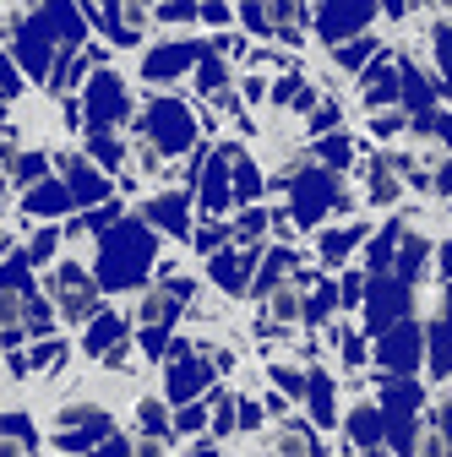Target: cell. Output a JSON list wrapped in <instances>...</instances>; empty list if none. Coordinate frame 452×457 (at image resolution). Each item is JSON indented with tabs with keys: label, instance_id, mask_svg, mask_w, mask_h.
<instances>
[{
	"label": "cell",
	"instance_id": "obj_11",
	"mask_svg": "<svg viewBox=\"0 0 452 457\" xmlns=\"http://www.w3.org/2000/svg\"><path fill=\"white\" fill-rule=\"evenodd\" d=\"M137 457H163V446L158 441H137Z\"/></svg>",
	"mask_w": 452,
	"mask_h": 457
},
{
	"label": "cell",
	"instance_id": "obj_3",
	"mask_svg": "<svg viewBox=\"0 0 452 457\" xmlns=\"http://www.w3.org/2000/svg\"><path fill=\"white\" fill-rule=\"evenodd\" d=\"M147 212H153V218L169 228V235H186V228H191V223H186V196H180V191H175V196H158V202H147Z\"/></svg>",
	"mask_w": 452,
	"mask_h": 457
},
{
	"label": "cell",
	"instance_id": "obj_9",
	"mask_svg": "<svg viewBox=\"0 0 452 457\" xmlns=\"http://www.w3.org/2000/svg\"><path fill=\"white\" fill-rule=\"evenodd\" d=\"M338 343H344V365H349V370L365 365V343L355 337V327H338Z\"/></svg>",
	"mask_w": 452,
	"mask_h": 457
},
{
	"label": "cell",
	"instance_id": "obj_4",
	"mask_svg": "<svg viewBox=\"0 0 452 457\" xmlns=\"http://www.w3.org/2000/svg\"><path fill=\"white\" fill-rule=\"evenodd\" d=\"M22 321H28V300L17 295V289H6V283H0V332H22Z\"/></svg>",
	"mask_w": 452,
	"mask_h": 457
},
{
	"label": "cell",
	"instance_id": "obj_6",
	"mask_svg": "<svg viewBox=\"0 0 452 457\" xmlns=\"http://www.w3.org/2000/svg\"><path fill=\"white\" fill-rule=\"evenodd\" d=\"M300 22H306V12H300V6H267V28H272V33L300 38Z\"/></svg>",
	"mask_w": 452,
	"mask_h": 457
},
{
	"label": "cell",
	"instance_id": "obj_10",
	"mask_svg": "<svg viewBox=\"0 0 452 457\" xmlns=\"http://www.w3.org/2000/svg\"><path fill=\"white\" fill-rule=\"evenodd\" d=\"M0 457H28V441L22 436H0Z\"/></svg>",
	"mask_w": 452,
	"mask_h": 457
},
{
	"label": "cell",
	"instance_id": "obj_2",
	"mask_svg": "<svg viewBox=\"0 0 452 457\" xmlns=\"http://www.w3.org/2000/svg\"><path fill=\"white\" fill-rule=\"evenodd\" d=\"M267 446H272V457H322V441H316V430H306L300 420L278 425Z\"/></svg>",
	"mask_w": 452,
	"mask_h": 457
},
{
	"label": "cell",
	"instance_id": "obj_5",
	"mask_svg": "<svg viewBox=\"0 0 452 457\" xmlns=\"http://www.w3.org/2000/svg\"><path fill=\"white\" fill-rule=\"evenodd\" d=\"M267 311H272V321H300V289L295 283H278L267 295Z\"/></svg>",
	"mask_w": 452,
	"mask_h": 457
},
{
	"label": "cell",
	"instance_id": "obj_13",
	"mask_svg": "<svg viewBox=\"0 0 452 457\" xmlns=\"http://www.w3.org/2000/svg\"><path fill=\"white\" fill-rule=\"evenodd\" d=\"M436 191H452V163H441V175H436Z\"/></svg>",
	"mask_w": 452,
	"mask_h": 457
},
{
	"label": "cell",
	"instance_id": "obj_8",
	"mask_svg": "<svg viewBox=\"0 0 452 457\" xmlns=\"http://www.w3.org/2000/svg\"><path fill=\"white\" fill-rule=\"evenodd\" d=\"M414 457H452V446H447V436H441V430H420Z\"/></svg>",
	"mask_w": 452,
	"mask_h": 457
},
{
	"label": "cell",
	"instance_id": "obj_12",
	"mask_svg": "<svg viewBox=\"0 0 452 457\" xmlns=\"http://www.w3.org/2000/svg\"><path fill=\"white\" fill-rule=\"evenodd\" d=\"M235 457H272V446H267V441H256V446H246V452H235Z\"/></svg>",
	"mask_w": 452,
	"mask_h": 457
},
{
	"label": "cell",
	"instance_id": "obj_7",
	"mask_svg": "<svg viewBox=\"0 0 452 457\" xmlns=\"http://www.w3.org/2000/svg\"><path fill=\"white\" fill-rule=\"evenodd\" d=\"M137 316H142V321H163V316H169V295H163V289L142 295V300H137Z\"/></svg>",
	"mask_w": 452,
	"mask_h": 457
},
{
	"label": "cell",
	"instance_id": "obj_1",
	"mask_svg": "<svg viewBox=\"0 0 452 457\" xmlns=\"http://www.w3.org/2000/svg\"><path fill=\"white\" fill-rule=\"evenodd\" d=\"M49 295H54V305H61V316L71 327H82L98 311V278L82 262H61V267L49 272Z\"/></svg>",
	"mask_w": 452,
	"mask_h": 457
}]
</instances>
